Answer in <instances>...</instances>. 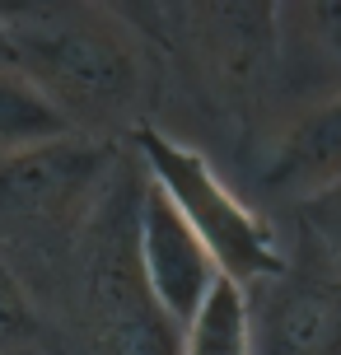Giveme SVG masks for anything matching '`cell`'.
I'll use <instances>...</instances> for the list:
<instances>
[{
    "label": "cell",
    "mask_w": 341,
    "mask_h": 355,
    "mask_svg": "<svg viewBox=\"0 0 341 355\" xmlns=\"http://www.w3.org/2000/svg\"><path fill=\"white\" fill-rule=\"evenodd\" d=\"M0 24L15 42L19 75L75 122H108L136 94V61L103 10L85 5H0Z\"/></svg>",
    "instance_id": "obj_1"
},
{
    "label": "cell",
    "mask_w": 341,
    "mask_h": 355,
    "mask_svg": "<svg viewBox=\"0 0 341 355\" xmlns=\"http://www.w3.org/2000/svg\"><path fill=\"white\" fill-rule=\"evenodd\" d=\"M136 150H141L145 178L182 215V225L201 239V248L211 252L225 281L248 290L257 281L286 276V257H281V243L267 230V220L229 192V182L216 173V164L206 155H197L192 145L173 141L155 126L136 131Z\"/></svg>",
    "instance_id": "obj_2"
},
{
    "label": "cell",
    "mask_w": 341,
    "mask_h": 355,
    "mask_svg": "<svg viewBox=\"0 0 341 355\" xmlns=\"http://www.w3.org/2000/svg\"><path fill=\"white\" fill-rule=\"evenodd\" d=\"M136 266H141V290L150 295L155 313L173 327H182L216 290V281H225L211 252L201 248V239L182 225V215L164 201L155 182H145L141 206H136Z\"/></svg>",
    "instance_id": "obj_3"
},
{
    "label": "cell",
    "mask_w": 341,
    "mask_h": 355,
    "mask_svg": "<svg viewBox=\"0 0 341 355\" xmlns=\"http://www.w3.org/2000/svg\"><path fill=\"white\" fill-rule=\"evenodd\" d=\"M94 178V155L71 141H52L0 159V234H42L75 211Z\"/></svg>",
    "instance_id": "obj_4"
},
{
    "label": "cell",
    "mask_w": 341,
    "mask_h": 355,
    "mask_svg": "<svg viewBox=\"0 0 341 355\" xmlns=\"http://www.w3.org/2000/svg\"><path fill=\"white\" fill-rule=\"evenodd\" d=\"M252 355H341V281L290 276L252 304Z\"/></svg>",
    "instance_id": "obj_5"
},
{
    "label": "cell",
    "mask_w": 341,
    "mask_h": 355,
    "mask_svg": "<svg viewBox=\"0 0 341 355\" xmlns=\"http://www.w3.org/2000/svg\"><path fill=\"white\" fill-rule=\"evenodd\" d=\"M267 182L295 201H308V196L327 192L332 182H341V94L308 107L286 131V141L267 168Z\"/></svg>",
    "instance_id": "obj_6"
},
{
    "label": "cell",
    "mask_w": 341,
    "mask_h": 355,
    "mask_svg": "<svg viewBox=\"0 0 341 355\" xmlns=\"http://www.w3.org/2000/svg\"><path fill=\"white\" fill-rule=\"evenodd\" d=\"M178 355H252L248 290H238L234 281H216L201 309L182 322Z\"/></svg>",
    "instance_id": "obj_7"
},
{
    "label": "cell",
    "mask_w": 341,
    "mask_h": 355,
    "mask_svg": "<svg viewBox=\"0 0 341 355\" xmlns=\"http://www.w3.org/2000/svg\"><path fill=\"white\" fill-rule=\"evenodd\" d=\"M71 126L56 112L37 85L19 71H0V159L10 155H24V150H37V145L66 141Z\"/></svg>",
    "instance_id": "obj_8"
},
{
    "label": "cell",
    "mask_w": 341,
    "mask_h": 355,
    "mask_svg": "<svg viewBox=\"0 0 341 355\" xmlns=\"http://www.w3.org/2000/svg\"><path fill=\"white\" fill-rule=\"evenodd\" d=\"M37 341V313L15 266L0 257V355H19Z\"/></svg>",
    "instance_id": "obj_9"
},
{
    "label": "cell",
    "mask_w": 341,
    "mask_h": 355,
    "mask_svg": "<svg viewBox=\"0 0 341 355\" xmlns=\"http://www.w3.org/2000/svg\"><path fill=\"white\" fill-rule=\"evenodd\" d=\"M299 215H304L308 243L323 257V271L341 281V182H332L327 192L299 201Z\"/></svg>",
    "instance_id": "obj_10"
},
{
    "label": "cell",
    "mask_w": 341,
    "mask_h": 355,
    "mask_svg": "<svg viewBox=\"0 0 341 355\" xmlns=\"http://www.w3.org/2000/svg\"><path fill=\"white\" fill-rule=\"evenodd\" d=\"M295 19L308 24V47H318L327 56V66L341 85V5H299Z\"/></svg>",
    "instance_id": "obj_11"
},
{
    "label": "cell",
    "mask_w": 341,
    "mask_h": 355,
    "mask_svg": "<svg viewBox=\"0 0 341 355\" xmlns=\"http://www.w3.org/2000/svg\"><path fill=\"white\" fill-rule=\"evenodd\" d=\"M0 71H19V61H15V42H10V33H5V24H0Z\"/></svg>",
    "instance_id": "obj_12"
}]
</instances>
